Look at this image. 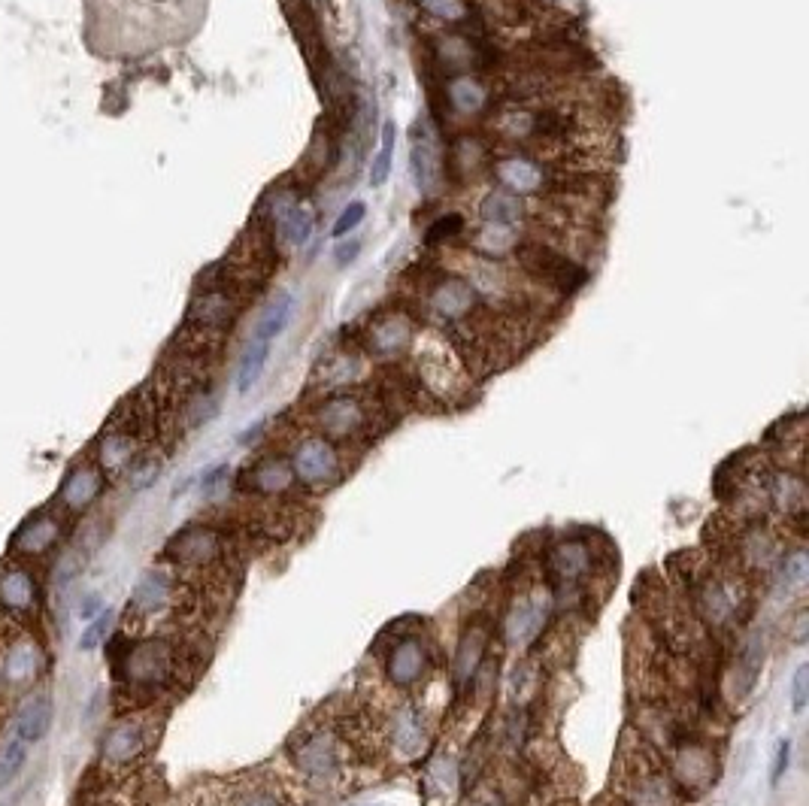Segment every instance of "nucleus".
<instances>
[{
    "mask_svg": "<svg viewBox=\"0 0 809 806\" xmlns=\"http://www.w3.org/2000/svg\"><path fill=\"white\" fill-rule=\"evenodd\" d=\"M182 670V652L170 637L152 634L125 646L119 661V679L128 691L152 697L176 685Z\"/></svg>",
    "mask_w": 809,
    "mask_h": 806,
    "instance_id": "f257e3e1",
    "label": "nucleus"
},
{
    "mask_svg": "<svg viewBox=\"0 0 809 806\" xmlns=\"http://www.w3.org/2000/svg\"><path fill=\"white\" fill-rule=\"evenodd\" d=\"M288 758L294 770L316 788L337 785L349 770L346 740L334 725H313L297 731L288 743Z\"/></svg>",
    "mask_w": 809,
    "mask_h": 806,
    "instance_id": "f03ea898",
    "label": "nucleus"
},
{
    "mask_svg": "<svg viewBox=\"0 0 809 806\" xmlns=\"http://www.w3.org/2000/svg\"><path fill=\"white\" fill-rule=\"evenodd\" d=\"M158 740V725L152 722V716L143 713H131L122 716L107 734L100 740V764L110 770H125L134 767Z\"/></svg>",
    "mask_w": 809,
    "mask_h": 806,
    "instance_id": "7ed1b4c3",
    "label": "nucleus"
},
{
    "mask_svg": "<svg viewBox=\"0 0 809 806\" xmlns=\"http://www.w3.org/2000/svg\"><path fill=\"white\" fill-rule=\"evenodd\" d=\"M225 537L213 525H188L164 549L167 561L182 573H207L225 561Z\"/></svg>",
    "mask_w": 809,
    "mask_h": 806,
    "instance_id": "20e7f679",
    "label": "nucleus"
},
{
    "mask_svg": "<svg viewBox=\"0 0 809 806\" xmlns=\"http://www.w3.org/2000/svg\"><path fill=\"white\" fill-rule=\"evenodd\" d=\"M288 461H291L294 479L310 491L334 488L343 476V458H340L337 446L331 440H325L322 434L300 440Z\"/></svg>",
    "mask_w": 809,
    "mask_h": 806,
    "instance_id": "39448f33",
    "label": "nucleus"
},
{
    "mask_svg": "<svg viewBox=\"0 0 809 806\" xmlns=\"http://www.w3.org/2000/svg\"><path fill=\"white\" fill-rule=\"evenodd\" d=\"M40 597V579L25 561H0V616L28 622L40 610Z\"/></svg>",
    "mask_w": 809,
    "mask_h": 806,
    "instance_id": "423d86ee",
    "label": "nucleus"
},
{
    "mask_svg": "<svg viewBox=\"0 0 809 806\" xmlns=\"http://www.w3.org/2000/svg\"><path fill=\"white\" fill-rule=\"evenodd\" d=\"M549 610H552V597L540 585L519 591L507 607V616H503V637H507V643L531 646L543 634Z\"/></svg>",
    "mask_w": 809,
    "mask_h": 806,
    "instance_id": "0eeeda50",
    "label": "nucleus"
},
{
    "mask_svg": "<svg viewBox=\"0 0 809 806\" xmlns=\"http://www.w3.org/2000/svg\"><path fill=\"white\" fill-rule=\"evenodd\" d=\"M176 594H179V585H176L173 570H167V567H149L137 579V585L131 591L128 616L134 622H155V619L167 616L176 607Z\"/></svg>",
    "mask_w": 809,
    "mask_h": 806,
    "instance_id": "6e6552de",
    "label": "nucleus"
},
{
    "mask_svg": "<svg viewBox=\"0 0 809 806\" xmlns=\"http://www.w3.org/2000/svg\"><path fill=\"white\" fill-rule=\"evenodd\" d=\"M46 670V655L31 634H16L4 649H0V688L7 691H28L40 682Z\"/></svg>",
    "mask_w": 809,
    "mask_h": 806,
    "instance_id": "1a4fd4ad",
    "label": "nucleus"
},
{
    "mask_svg": "<svg viewBox=\"0 0 809 806\" xmlns=\"http://www.w3.org/2000/svg\"><path fill=\"white\" fill-rule=\"evenodd\" d=\"M64 534H67L64 513L61 510H40V513H34L31 519H25L16 528L13 543H10V552L19 561L46 558V555H52L61 546Z\"/></svg>",
    "mask_w": 809,
    "mask_h": 806,
    "instance_id": "9d476101",
    "label": "nucleus"
},
{
    "mask_svg": "<svg viewBox=\"0 0 809 806\" xmlns=\"http://www.w3.org/2000/svg\"><path fill=\"white\" fill-rule=\"evenodd\" d=\"M516 261H519L522 270H528L537 279L552 282L564 294L576 291L588 279V273L582 267H576L561 252H555L552 246H543V243H522V246H516Z\"/></svg>",
    "mask_w": 809,
    "mask_h": 806,
    "instance_id": "9b49d317",
    "label": "nucleus"
},
{
    "mask_svg": "<svg viewBox=\"0 0 809 806\" xmlns=\"http://www.w3.org/2000/svg\"><path fill=\"white\" fill-rule=\"evenodd\" d=\"M370 410L358 394H334L316 410V428L325 440H355L367 431Z\"/></svg>",
    "mask_w": 809,
    "mask_h": 806,
    "instance_id": "f8f14e48",
    "label": "nucleus"
},
{
    "mask_svg": "<svg viewBox=\"0 0 809 806\" xmlns=\"http://www.w3.org/2000/svg\"><path fill=\"white\" fill-rule=\"evenodd\" d=\"M670 779L685 791H703L716 779V755L700 740H685L670 755Z\"/></svg>",
    "mask_w": 809,
    "mask_h": 806,
    "instance_id": "ddd939ff",
    "label": "nucleus"
},
{
    "mask_svg": "<svg viewBox=\"0 0 809 806\" xmlns=\"http://www.w3.org/2000/svg\"><path fill=\"white\" fill-rule=\"evenodd\" d=\"M740 597L725 576H703L694 591V613L710 628H728L737 619Z\"/></svg>",
    "mask_w": 809,
    "mask_h": 806,
    "instance_id": "4468645a",
    "label": "nucleus"
},
{
    "mask_svg": "<svg viewBox=\"0 0 809 806\" xmlns=\"http://www.w3.org/2000/svg\"><path fill=\"white\" fill-rule=\"evenodd\" d=\"M104 494V470L97 464H76L58 488V510L64 516H85Z\"/></svg>",
    "mask_w": 809,
    "mask_h": 806,
    "instance_id": "2eb2a0df",
    "label": "nucleus"
},
{
    "mask_svg": "<svg viewBox=\"0 0 809 806\" xmlns=\"http://www.w3.org/2000/svg\"><path fill=\"white\" fill-rule=\"evenodd\" d=\"M428 646L419 637H400L385 655V679L394 688H413L428 673Z\"/></svg>",
    "mask_w": 809,
    "mask_h": 806,
    "instance_id": "dca6fc26",
    "label": "nucleus"
},
{
    "mask_svg": "<svg viewBox=\"0 0 809 806\" xmlns=\"http://www.w3.org/2000/svg\"><path fill=\"white\" fill-rule=\"evenodd\" d=\"M546 570L552 573V579L561 588L579 585L594 570V549H591V543H585V540H561V543H555L546 552Z\"/></svg>",
    "mask_w": 809,
    "mask_h": 806,
    "instance_id": "f3484780",
    "label": "nucleus"
},
{
    "mask_svg": "<svg viewBox=\"0 0 809 806\" xmlns=\"http://www.w3.org/2000/svg\"><path fill=\"white\" fill-rule=\"evenodd\" d=\"M625 803L628 806H679L676 782L661 767L640 761V767L634 770V776L625 788Z\"/></svg>",
    "mask_w": 809,
    "mask_h": 806,
    "instance_id": "a211bd4d",
    "label": "nucleus"
},
{
    "mask_svg": "<svg viewBox=\"0 0 809 806\" xmlns=\"http://www.w3.org/2000/svg\"><path fill=\"white\" fill-rule=\"evenodd\" d=\"M297 485L291 461L282 455H264L243 473V488L255 497H282Z\"/></svg>",
    "mask_w": 809,
    "mask_h": 806,
    "instance_id": "6ab92c4d",
    "label": "nucleus"
},
{
    "mask_svg": "<svg viewBox=\"0 0 809 806\" xmlns=\"http://www.w3.org/2000/svg\"><path fill=\"white\" fill-rule=\"evenodd\" d=\"M491 173L503 185V191H513V194H540L549 188L546 167L525 158V155H507V158L494 161Z\"/></svg>",
    "mask_w": 809,
    "mask_h": 806,
    "instance_id": "aec40b11",
    "label": "nucleus"
},
{
    "mask_svg": "<svg viewBox=\"0 0 809 806\" xmlns=\"http://www.w3.org/2000/svg\"><path fill=\"white\" fill-rule=\"evenodd\" d=\"M488 637L491 628L485 622H470L455 646V658H452V679L455 688H467L473 682V676L479 673L485 655H488Z\"/></svg>",
    "mask_w": 809,
    "mask_h": 806,
    "instance_id": "412c9836",
    "label": "nucleus"
},
{
    "mask_svg": "<svg viewBox=\"0 0 809 806\" xmlns=\"http://www.w3.org/2000/svg\"><path fill=\"white\" fill-rule=\"evenodd\" d=\"M52 725V694L49 691H28L19 700V710L13 716V737L25 746L40 743Z\"/></svg>",
    "mask_w": 809,
    "mask_h": 806,
    "instance_id": "4be33fe9",
    "label": "nucleus"
},
{
    "mask_svg": "<svg viewBox=\"0 0 809 806\" xmlns=\"http://www.w3.org/2000/svg\"><path fill=\"white\" fill-rule=\"evenodd\" d=\"M391 746L400 758H419L425 752V743H428V734H425V722L419 716V710L413 703H403L397 707V713L391 716Z\"/></svg>",
    "mask_w": 809,
    "mask_h": 806,
    "instance_id": "5701e85b",
    "label": "nucleus"
},
{
    "mask_svg": "<svg viewBox=\"0 0 809 806\" xmlns=\"http://www.w3.org/2000/svg\"><path fill=\"white\" fill-rule=\"evenodd\" d=\"M410 164H413V182L419 185V191L434 194L443 179V158L431 131H422V137L413 140Z\"/></svg>",
    "mask_w": 809,
    "mask_h": 806,
    "instance_id": "b1692460",
    "label": "nucleus"
},
{
    "mask_svg": "<svg viewBox=\"0 0 809 806\" xmlns=\"http://www.w3.org/2000/svg\"><path fill=\"white\" fill-rule=\"evenodd\" d=\"M761 664H764V640H761V634H752L743 640V646L737 652L734 676H731V691L737 700L752 694V688L761 676Z\"/></svg>",
    "mask_w": 809,
    "mask_h": 806,
    "instance_id": "393cba45",
    "label": "nucleus"
},
{
    "mask_svg": "<svg viewBox=\"0 0 809 806\" xmlns=\"http://www.w3.org/2000/svg\"><path fill=\"white\" fill-rule=\"evenodd\" d=\"M134 461H137V440L128 431H110L97 443V467L104 470V476L128 473Z\"/></svg>",
    "mask_w": 809,
    "mask_h": 806,
    "instance_id": "a878e982",
    "label": "nucleus"
},
{
    "mask_svg": "<svg viewBox=\"0 0 809 806\" xmlns=\"http://www.w3.org/2000/svg\"><path fill=\"white\" fill-rule=\"evenodd\" d=\"M479 216L494 228H510L525 216V204H522L519 194L497 188V191H488L479 200Z\"/></svg>",
    "mask_w": 809,
    "mask_h": 806,
    "instance_id": "bb28decb",
    "label": "nucleus"
},
{
    "mask_svg": "<svg viewBox=\"0 0 809 806\" xmlns=\"http://www.w3.org/2000/svg\"><path fill=\"white\" fill-rule=\"evenodd\" d=\"M740 555H743V564L767 570V567H773L779 561V546H776V540H773V534L767 528H752L740 540Z\"/></svg>",
    "mask_w": 809,
    "mask_h": 806,
    "instance_id": "cd10ccee",
    "label": "nucleus"
},
{
    "mask_svg": "<svg viewBox=\"0 0 809 806\" xmlns=\"http://www.w3.org/2000/svg\"><path fill=\"white\" fill-rule=\"evenodd\" d=\"M407 340H410L407 322H403V319H394V316L376 322L373 331H370V349H373L376 355H394V352H400L403 346H407Z\"/></svg>",
    "mask_w": 809,
    "mask_h": 806,
    "instance_id": "c85d7f7f",
    "label": "nucleus"
},
{
    "mask_svg": "<svg viewBox=\"0 0 809 806\" xmlns=\"http://www.w3.org/2000/svg\"><path fill=\"white\" fill-rule=\"evenodd\" d=\"M267 355H270V340L252 337V343L246 346V352L240 358V370H237V391L240 394H246L261 379V370L267 364Z\"/></svg>",
    "mask_w": 809,
    "mask_h": 806,
    "instance_id": "c756f323",
    "label": "nucleus"
},
{
    "mask_svg": "<svg viewBox=\"0 0 809 806\" xmlns=\"http://www.w3.org/2000/svg\"><path fill=\"white\" fill-rule=\"evenodd\" d=\"M313 225H316L313 213L297 200V204L276 222V231L282 234V240H285L288 246H303V243H307V240L313 237Z\"/></svg>",
    "mask_w": 809,
    "mask_h": 806,
    "instance_id": "7c9ffc66",
    "label": "nucleus"
},
{
    "mask_svg": "<svg viewBox=\"0 0 809 806\" xmlns=\"http://www.w3.org/2000/svg\"><path fill=\"white\" fill-rule=\"evenodd\" d=\"M449 100H452V107L458 113H479L485 107L488 94H485V85L479 79L464 76V79H458V82L449 85Z\"/></svg>",
    "mask_w": 809,
    "mask_h": 806,
    "instance_id": "2f4dec72",
    "label": "nucleus"
},
{
    "mask_svg": "<svg viewBox=\"0 0 809 806\" xmlns=\"http://www.w3.org/2000/svg\"><path fill=\"white\" fill-rule=\"evenodd\" d=\"M291 313H294V297L291 294H282L276 304L264 313V319L258 322V331H255V337H264V340H276L282 331H285V325H288V319H291Z\"/></svg>",
    "mask_w": 809,
    "mask_h": 806,
    "instance_id": "473e14b6",
    "label": "nucleus"
},
{
    "mask_svg": "<svg viewBox=\"0 0 809 806\" xmlns=\"http://www.w3.org/2000/svg\"><path fill=\"white\" fill-rule=\"evenodd\" d=\"M394 140H397V128H394V122H385V128H382V146H379V152H376V158H373V167H370V182H373L376 188L385 185L388 176H391Z\"/></svg>",
    "mask_w": 809,
    "mask_h": 806,
    "instance_id": "72a5a7b5",
    "label": "nucleus"
},
{
    "mask_svg": "<svg viewBox=\"0 0 809 806\" xmlns=\"http://www.w3.org/2000/svg\"><path fill=\"white\" fill-rule=\"evenodd\" d=\"M28 761V746L22 740H7L0 746V785H10Z\"/></svg>",
    "mask_w": 809,
    "mask_h": 806,
    "instance_id": "f704fd0d",
    "label": "nucleus"
},
{
    "mask_svg": "<svg viewBox=\"0 0 809 806\" xmlns=\"http://www.w3.org/2000/svg\"><path fill=\"white\" fill-rule=\"evenodd\" d=\"M161 476V458L155 455H137V461L128 467V482H131V491H146L158 482Z\"/></svg>",
    "mask_w": 809,
    "mask_h": 806,
    "instance_id": "c9c22d12",
    "label": "nucleus"
},
{
    "mask_svg": "<svg viewBox=\"0 0 809 806\" xmlns=\"http://www.w3.org/2000/svg\"><path fill=\"white\" fill-rule=\"evenodd\" d=\"M113 610H100L97 616H94V622L85 628V634H82V640H79V649H85V652H91V649H97L100 643L107 640V634L113 631Z\"/></svg>",
    "mask_w": 809,
    "mask_h": 806,
    "instance_id": "e433bc0d",
    "label": "nucleus"
},
{
    "mask_svg": "<svg viewBox=\"0 0 809 806\" xmlns=\"http://www.w3.org/2000/svg\"><path fill=\"white\" fill-rule=\"evenodd\" d=\"M779 579L791 588V585H800L806 579V552L803 549H794V552H785L779 561Z\"/></svg>",
    "mask_w": 809,
    "mask_h": 806,
    "instance_id": "4c0bfd02",
    "label": "nucleus"
},
{
    "mask_svg": "<svg viewBox=\"0 0 809 806\" xmlns=\"http://www.w3.org/2000/svg\"><path fill=\"white\" fill-rule=\"evenodd\" d=\"M419 7L440 22H461L467 16L464 0H419Z\"/></svg>",
    "mask_w": 809,
    "mask_h": 806,
    "instance_id": "58836bf2",
    "label": "nucleus"
},
{
    "mask_svg": "<svg viewBox=\"0 0 809 806\" xmlns=\"http://www.w3.org/2000/svg\"><path fill=\"white\" fill-rule=\"evenodd\" d=\"M461 231H464V216H458V213H449V216L437 219V222H434V225L428 228L425 240H428L431 246H437V243H446V240H455V237H461Z\"/></svg>",
    "mask_w": 809,
    "mask_h": 806,
    "instance_id": "ea45409f",
    "label": "nucleus"
},
{
    "mask_svg": "<svg viewBox=\"0 0 809 806\" xmlns=\"http://www.w3.org/2000/svg\"><path fill=\"white\" fill-rule=\"evenodd\" d=\"M228 806H282V800H279V794L273 788L255 785V788H246L237 797H231Z\"/></svg>",
    "mask_w": 809,
    "mask_h": 806,
    "instance_id": "a19ab883",
    "label": "nucleus"
},
{
    "mask_svg": "<svg viewBox=\"0 0 809 806\" xmlns=\"http://www.w3.org/2000/svg\"><path fill=\"white\" fill-rule=\"evenodd\" d=\"M806 700H809V664H800L794 679H791V710L803 713Z\"/></svg>",
    "mask_w": 809,
    "mask_h": 806,
    "instance_id": "79ce46f5",
    "label": "nucleus"
},
{
    "mask_svg": "<svg viewBox=\"0 0 809 806\" xmlns=\"http://www.w3.org/2000/svg\"><path fill=\"white\" fill-rule=\"evenodd\" d=\"M364 213H367V207L361 204V200H352V204L340 213L337 225H334V237H346L349 231H355L364 222Z\"/></svg>",
    "mask_w": 809,
    "mask_h": 806,
    "instance_id": "37998d69",
    "label": "nucleus"
},
{
    "mask_svg": "<svg viewBox=\"0 0 809 806\" xmlns=\"http://www.w3.org/2000/svg\"><path fill=\"white\" fill-rule=\"evenodd\" d=\"M231 476V467L228 464H216L213 470L204 473V479H200V488H204V494H216V488H222Z\"/></svg>",
    "mask_w": 809,
    "mask_h": 806,
    "instance_id": "c03bdc74",
    "label": "nucleus"
},
{
    "mask_svg": "<svg viewBox=\"0 0 809 806\" xmlns=\"http://www.w3.org/2000/svg\"><path fill=\"white\" fill-rule=\"evenodd\" d=\"M788 761H791V740H782L776 746V761H773V773H770V782L773 785H779L782 773L788 770Z\"/></svg>",
    "mask_w": 809,
    "mask_h": 806,
    "instance_id": "a18cd8bd",
    "label": "nucleus"
},
{
    "mask_svg": "<svg viewBox=\"0 0 809 806\" xmlns=\"http://www.w3.org/2000/svg\"><path fill=\"white\" fill-rule=\"evenodd\" d=\"M358 252H361V240H352V243H340L337 252H334V258H337L340 264H349Z\"/></svg>",
    "mask_w": 809,
    "mask_h": 806,
    "instance_id": "49530a36",
    "label": "nucleus"
},
{
    "mask_svg": "<svg viewBox=\"0 0 809 806\" xmlns=\"http://www.w3.org/2000/svg\"><path fill=\"white\" fill-rule=\"evenodd\" d=\"M100 610H104V603H100V597H97V594H91V597H88V600L82 603L79 616H82V619H94V616H97Z\"/></svg>",
    "mask_w": 809,
    "mask_h": 806,
    "instance_id": "de8ad7c7",
    "label": "nucleus"
},
{
    "mask_svg": "<svg viewBox=\"0 0 809 806\" xmlns=\"http://www.w3.org/2000/svg\"><path fill=\"white\" fill-rule=\"evenodd\" d=\"M806 640V613H797V625H794V643Z\"/></svg>",
    "mask_w": 809,
    "mask_h": 806,
    "instance_id": "09e8293b",
    "label": "nucleus"
},
{
    "mask_svg": "<svg viewBox=\"0 0 809 806\" xmlns=\"http://www.w3.org/2000/svg\"><path fill=\"white\" fill-rule=\"evenodd\" d=\"M473 806H497V800H494V794H476Z\"/></svg>",
    "mask_w": 809,
    "mask_h": 806,
    "instance_id": "8fccbe9b",
    "label": "nucleus"
}]
</instances>
